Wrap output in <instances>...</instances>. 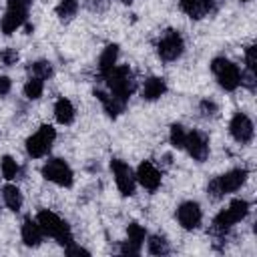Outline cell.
I'll list each match as a JSON object with an SVG mask.
<instances>
[{
	"label": "cell",
	"instance_id": "obj_1",
	"mask_svg": "<svg viewBox=\"0 0 257 257\" xmlns=\"http://www.w3.org/2000/svg\"><path fill=\"white\" fill-rule=\"evenodd\" d=\"M36 221H38L42 233L48 235V237H52V239H56V243H60L62 247H66V245L72 243V231H70L68 223L62 221L56 213H52L48 209H42V211H38Z\"/></svg>",
	"mask_w": 257,
	"mask_h": 257
},
{
	"label": "cell",
	"instance_id": "obj_2",
	"mask_svg": "<svg viewBox=\"0 0 257 257\" xmlns=\"http://www.w3.org/2000/svg\"><path fill=\"white\" fill-rule=\"evenodd\" d=\"M247 169H231L227 171L225 175L213 179L209 185H207V193L211 199H221L225 197L227 193H235L237 189H241V185L247 181Z\"/></svg>",
	"mask_w": 257,
	"mask_h": 257
},
{
	"label": "cell",
	"instance_id": "obj_3",
	"mask_svg": "<svg viewBox=\"0 0 257 257\" xmlns=\"http://www.w3.org/2000/svg\"><path fill=\"white\" fill-rule=\"evenodd\" d=\"M106 84H108V90L114 98L126 102L128 96L133 94L135 90V80H133V72L128 66H114L106 76Z\"/></svg>",
	"mask_w": 257,
	"mask_h": 257
},
{
	"label": "cell",
	"instance_id": "obj_4",
	"mask_svg": "<svg viewBox=\"0 0 257 257\" xmlns=\"http://www.w3.org/2000/svg\"><path fill=\"white\" fill-rule=\"evenodd\" d=\"M247 213H249V203L245 199H233L227 209H223V211H219L215 215V219H213V231H217V233L229 231L235 223L243 221L247 217Z\"/></svg>",
	"mask_w": 257,
	"mask_h": 257
},
{
	"label": "cell",
	"instance_id": "obj_5",
	"mask_svg": "<svg viewBox=\"0 0 257 257\" xmlns=\"http://www.w3.org/2000/svg\"><path fill=\"white\" fill-rule=\"evenodd\" d=\"M211 70H213V74L217 76L219 86L225 88V90H235V88L241 84V70H239V66L233 64L231 60L223 58V56L213 58Z\"/></svg>",
	"mask_w": 257,
	"mask_h": 257
},
{
	"label": "cell",
	"instance_id": "obj_6",
	"mask_svg": "<svg viewBox=\"0 0 257 257\" xmlns=\"http://www.w3.org/2000/svg\"><path fill=\"white\" fill-rule=\"evenodd\" d=\"M56 139V131L50 124H42L34 135H30L26 139V153L32 159H40L44 155H48V151L52 149V143Z\"/></svg>",
	"mask_w": 257,
	"mask_h": 257
},
{
	"label": "cell",
	"instance_id": "obj_7",
	"mask_svg": "<svg viewBox=\"0 0 257 257\" xmlns=\"http://www.w3.org/2000/svg\"><path fill=\"white\" fill-rule=\"evenodd\" d=\"M42 177L58 187H70L72 181H74V175H72V169L62 161V159H50L42 165Z\"/></svg>",
	"mask_w": 257,
	"mask_h": 257
},
{
	"label": "cell",
	"instance_id": "obj_8",
	"mask_svg": "<svg viewBox=\"0 0 257 257\" xmlns=\"http://www.w3.org/2000/svg\"><path fill=\"white\" fill-rule=\"evenodd\" d=\"M183 50H185V42L177 30H167L157 42V52H159L161 60H165V62L177 60L183 54Z\"/></svg>",
	"mask_w": 257,
	"mask_h": 257
},
{
	"label": "cell",
	"instance_id": "obj_9",
	"mask_svg": "<svg viewBox=\"0 0 257 257\" xmlns=\"http://www.w3.org/2000/svg\"><path fill=\"white\" fill-rule=\"evenodd\" d=\"M110 171H112V175H114V183H116L120 195H124V197L135 195L137 177H135L133 169H131L124 161H120V159H112V161H110Z\"/></svg>",
	"mask_w": 257,
	"mask_h": 257
},
{
	"label": "cell",
	"instance_id": "obj_10",
	"mask_svg": "<svg viewBox=\"0 0 257 257\" xmlns=\"http://www.w3.org/2000/svg\"><path fill=\"white\" fill-rule=\"evenodd\" d=\"M229 133L239 145H247L253 141V135H255L253 120L243 112H235L231 122H229Z\"/></svg>",
	"mask_w": 257,
	"mask_h": 257
},
{
	"label": "cell",
	"instance_id": "obj_11",
	"mask_svg": "<svg viewBox=\"0 0 257 257\" xmlns=\"http://www.w3.org/2000/svg\"><path fill=\"white\" fill-rule=\"evenodd\" d=\"M201 219H203V211H201L199 203L185 201V203L179 205V209H177V221H179V225L183 229H187V231L197 229L201 225Z\"/></svg>",
	"mask_w": 257,
	"mask_h": 257
},
{
	"label": "cell",
	"instance_id": "obj_12",
	"mask_svg": "<svg viewBox=\"0 0 257 257\" xmlns=\"http://www.w3.org/2000/svg\"><path fill=\"white\" fill-rule=\"evenodd\" d=\"M183 149H187V153L193 157V161H197V163H203V161H207V157H209V141H207V137L203 135V133H199V131H191V133H187V139H185V147Z\"/></svg>",
	"mask_w": 257,
	"mask_h": 257
},
{
	"label": "cell",
	"instance_id": "obj_13",
	"mask_svg": "<svg viewBox=\"0 0 257 257\" xmlns=\"http://www.w3.org/2000/svg\"><path fill=\"white\" fill-rule=\"evenodd\" d=\"M137 181L147 189V191H157L161 187V171L151 163V161H143L135 173Z\"/></svg>",
	"mask_w": 257,
	"mask_h": 257
},
{
	"label": "cell",
	"instance_id": "obj_14",
	"mask_svg": "<svg viewBox=\"0 0 257 257\" xmlns=\"http://www.w3.org/2000/svg\"><path fill=\"white\" fill-rule=\"evenodd\" d=\"M179 6L189 18L199 20L215 10L217 0H179Z\"/></svg>",
	"mask_w": 257,
	"mask_h": 257
},
{
	"label": "cell",
	"instance_id": "obj_15",
	"mask_svg": "<svg viewBox=\"0 0 257 257\" xmlns=\"http://www.w3.org/2000/svg\"><path fill=\"white\" fill-rule=\"evenodd\" d=\"M28 18V10H18V8H8L6 14L0 20V28L4 34H12L16 32Z\"/></svg>",
	"mask_w": 257,
	"mask_h": 257
},
{
	"label": "cell",
	"instance_id": "obj_16",
	"mask_svg": "<svg viewBox=\"0 0 257 257\" xmlns=\"http://www.w3.org/2000/svg\"><path fill=\"white\" fill-rule=\"evenodd\" d=\"M20 235H22V241H24L26 247H38L42 243V239H44V233H42V229H40L36 219L34 221L32 219H24Z\"/></svg>",
	"mask_w": 257,
	"mask_h": 257
},
{
	"label": "cell",
	"instance_id": "obj_17",
	"mask_svg": "<svg viewBox=\"0 0 257 257\" xmlns=\"http://www.w3.org/2000/svg\"><path fill=\"white\" fill-rule=\"evenodd\" d=\"M167 92V82L161 76H151L143 84V98L145 100H157Z\"/></svg>",
	"mask_w": 257,
	"mask_h": 257
},
{
	"label": "cell",
	"instance_id": "obj_18",
	"mask_svg": "<svg viewBox=\"0 0 257 257\" xmlns=\"http://www.w3.org/2000/svg\"><path fill=\"white\" fill-rule=\"evenodd\" d=\"M116 58H118V46L116 44H108L102 50L100 58H98V72H100V76H106L116 66Z\"/></svg>",
	"mask_w": 257,
	"mask_h": 257
},
{
	"label": "cell",
	"instance_id": "obj_19",
	"mask_svg": "<svg viewBox=\"0 0 257 257\" xmlns=\"http://www.w3.org/2000/svg\"><path fill=\"white\" fill-rule=\"evenodd\" d=\"M94 96L102 102V106H104V110H106V114L108 116H118L122 110H124V104L126 102H122V100H118V98H114L112 94H108V92H102V90H94Z\"/></svg>",
	"mask_w": 257,
	"mask_h": 257
},
{
	"label": "cell",
	"instance_id": "obj_20",
	"mask_svg": "<svg viewBox=\"0 0 257 257\" xmlns=\"http://www.w3.org/2000/svg\"><path fill=\"white\" fill-rule=\"evenodd\" d=\"M54 118L60 122V124H70L74 120V106L68 98H58L56 104H54Z\"/></svg>",
	"mask_w": 257,
	"mask_h": 257
},
{
	"label": "cell",
	"instance_id": "obj_21",
	"mask_svg": "<svg viewBox=\"0 0 257 257\" xmlns=\"http://www.w3.org/2000/svg\"><path fill=\"white\" fill-rule=\"evenodd\" d=\"M2 201L10 211H20L22 209V193L16 185H4L2 187Z\"/></svg>",
	"mask_w": 257,
	"mask_h": 257
},
{
	"label": "cell",
	"instance_id": "obj_22",
	"mask_svg": "<svg viewBox=\"0 0 257 257\" xmlns=\"http://www.w3.org/2000/svg\"><path fill=\"white\" fill-rule=\"evenodd\" d=\"M145 237H147V233L139 223H128V227H126V243L128 245H133L135 249L141 251V247L145 243Z\"/></svg>",
	"mask_w": 257,
	"mask_h": 257
},
{
	"label": "cell",
	"instance_id": "obj_23",
	"mask_svg": "<svg viewBox=\"0 0 257 257\" xmlns=\"http://www.w3.org/2000/svg\"><path fill=\"white\" fill-rule=\"evenodd\" d=\"M42 90H44V82H42V78H38V76H30V78L26 80V84H24V96L30 98V100L40 98V96H42Z\"/></svg>",
	"mask_w": 257,
	"mask_h": 257
},
{
	"label": "cell",
	"instance_id": "obj_24",
	"mask_svg": "<svg viewBox=\"0 0 257 257\" xmlns=\"http://www.w3.org/2000/svg\"><path fill=\"white\" fill-rule=\"evenodd\" d=\"M147 251L151 255H167L169 253V241L161 235H153L147 241Z\"/></svg>",
	"mask_w": 257,
	"mask_h": 257
},
{
	"label": "cell",
	"instance_id": "obj_25",
	"mask_svg": "<svg viewBox=\"0 0 257 257\" xmlns=\"http://www.w3.org/2000/svg\"><path fill=\"white\" fill-rule=\"evenodd\" d=\"M28 72L32 74V76H38V78H42V80H46V78H50L52 76V64L48 62V60H36V62H32L30 66H28Z\"/></svg>",
	"mask_w": 257,
	"mask_h": 257
},
{
	"label": "cell",
	"instance_id": "obj_26",
	"mask_svg": "<svg viewBox=\"0 0 257 257\" xmlns=\"http://www.w3.org/2000/svg\"><path fill=\"white\" fill-rule=\"evenodd\" d=\"M78 12V2L76 0H60L56 6V16L60 20H70Z\"/></svg>",
	"mask_w": 257,
	"mask_h": 257
},
{
	"label": "cell",
	"instance_id": "obj_27",
	"mask_svg": "<svg viewBox=\"0 0 257 257\" xmlns=\"http://www.w3.org/2000/svg\"><path fill=\"white\" fill-rule=\"evenodd\" d=\"M0 171H2V177H4V179L12 181V179L18 175V163H16L10 155H6V157H2V161H0Z\"/></svg>",
	"mask_w": 257,
	"mask_h": 257
},
{
	"label": "cell",
	"instance_id": "obj_28",
	"mask_svg": "<svg viewBox=\"0 0 257 257\" xmlns=\"http://www.w3.org/2000/svg\"><path fill=\"white\" fill-rule=\"evenodd\" d=\"M169 139H171V145H173L175 149H183V147H185V139H187V131L183 128V124L175 122V124L171 126Z\"/></svg>",
	"mask_w": 257,
	"mask_h": 257
},
{
	"label": "cell",
	"instance_id": "obj_29",
	"mask_svg": "<svg viewBox=\"0 0 257 257\" xmlns=\"http://www.w3.org/2000/svg\"><path fill=\"white\" fill-rule=\"evenodd\" d=\"M241 84L247 86L249 90H255V86H257V72L245 68V70L241 72Z\"/></svg>",
	"mask_w": 257,
	"mask_h": 257
},
{
	"label": "cell",
	"instance_id": "obj_30",
	"mask_svg": "<svg viewBox=\"0 0 257 257\" xmlns=\"http://www.w3.org/2000/svg\"><path fill=\"white\" fill-rule=\"evenodd\" d=\"M0 60H2L4 66L16 64V60H18V52H16L14 48H4V50L0 52Z\"/></svg>",
	"mask_w": 257,
	"mask_h": 257
},
{
	"label": "cell",
	"instance_id": "obj_31",
	"mask_svg": "<svg viewBox=\"0 0 257 257\" xmlns=\"http://www.w3.org/2000/svg\"><path fill=\"white\" fill-rule=\"evenodd\" d=\"M255 54H257V48H255V46H247V50H245V64H247V70H255V72H257Z\"/></svg>",
	"mask_w": 257,
	"mask_h": 257
},
{
	"label": "cell",
	"instance_id": "obj_32",
	"mask_svg": "<svg viewBox=\"0 0 257 257\" xmlns=\"http://www.w3.org/2000/svg\"><path fill=\"white\" fill-rule=\"evenodd\" d=\"M199 108H201V114L203 116H215L217 114V104L213 102V100H209V98H205V100H201V104H199Z\"/></svg>",
	"mask_w": 257,
	"mask_h": 257
},
{
	"label": "cell",
	"instance_id": "obj_33",
	"mask_svg": "<svg viewBox=\"0 0 257 257\" xmlns=\"http://www.w3.org/2000/svg\"><path fill=\"white\" fill-rule=\"evenodd\" d=\"M64 253H66V255H90L86 249H82V247H78V245H72V243L64 247Z\"/></svg>",
	"mask_w": 257,
	"mask_h": 257
},
{
	"label": "cell",
	"instance_id": "obj_34",
	"mask_svg": "<svg viewBox=\"0 0 257 257\" xmlns=\"http://www.w3.org/2000/svg\"><path fill=\"white\" fill-rule=\"evenodd\" d=\"M10 88H12L10 78L8 76H0V96H6L10 92Z\"/></svg>",
	"mask_w": 257,
	"mask_h": 257
},
{
	"label": "cell",
	"instance_id": "obj_35",
	"mask_svg": "<svg viewBox=\"0 0 257 257\" xmlns=\"http://www.w3.org/2000/svg\"><path fill=\"white\" fill-rule=\"evenodd\" d=\"M32 0H8V8H18V10H28Z\"/></svg>",
	"mask_w": 257,
	"mask_h": 257
},
{
	"label": "cell",
	"instance_id": "obj_36",
	"mask_svg": "<svg viewBox=\"0 0 257 257\" xmlns=\"http://www.w3.org/2000/svg\"><path fill=\"white\" fill-rule=\"evenodd\" d=\"M120 2H122V4H131L133 0H120Z\"/></svg>",
	"mask_w": 257,
	"mask_h": 257
},
{
	"label": "cell",
	"instance_id": "obj_37",
	"mask_svg": "<svg viewBox=\"0 0 257 257\" xmlns=\"http://www.w3.org/2000/svg\"><path fill=\"white\" fill-rule=\"evenodd\" d=\"M241 2H247V0H241Z\"/></svg>",
	"mask_w": 257,
	"mask_h": 257
}]
</instances>
